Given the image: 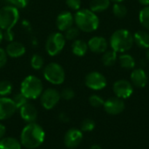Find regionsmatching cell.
<instances>
[{
    "label": "cell",
    "mask_w": 149,
    "mask_h": 149,
    "mask_svg": "<svg viewBox=\"0 0 149 149\" xmlns=\"http://www.w3.org/2000/svg\"><path fill=\"white\" fill-rule=\"evenodd\" d=\"M45 134L41 126L32 122L28 123L22 130L21 144L28 149H34L41 146L45 141Z\"/></svg>",
    "instance_id": "obj_1"
},
{
    "label": "cell",
    "mask_w": 149,
    "mask_h": 149,
    "mask_svg": "<svg viewBox=\"0 0 149 149\" xmlns=\"http://www.w3.org/2000/svg\"><path fill=\"white\" fill-rule=\"evenodd\" d=\"M19 19L18 9L13 5L3 6L0 9V28L3 31V38L13 41L14 36L11 31Z\"/></svg>",
    "instance_id": "obj_2"
},
{
    "label": "cell",
    "mask_w": 149,
    "mask_h": 149,
    "mask_svg": "<svg viewBox=\"0 0 149 149\" xmlns=\"http://www.w3.org/2000/svg\"><path fill=\"white\" fill-rule=\"evenodd\" d=\"M74 22L79 31L84 32H93L100 25L99 17L90 9L79 10L74 15Z\"/></svg>",
    "instance_id": "obj_3"
},
{
    "label": "cell",
    "mask_w": 149,
    "mask_h": 149,
    "mask_svg": "<svg viewBox=\"0 0 149 149\" xmlns=\"http://www.w3.org/2000/svg\"><path fill=\"white\" fill-rule=\"evenodd\" d=\"M109 44L111 49L116 52H127L133 47L134 44V35L128 30L119 29L112 34Z\"/></svg>",
    "instance_id": "obj_4"
},
{
    "label": "cell",
    "mask_w": 149,
    "mask_h": 149,
    "mask_svg": "<svg viewBox=\"0 0 149 149\" xmlns=\"http://www.w3.org/2000/svg\"><path fill=\"white\" fill-rule=\"evenodd\" d=\"M20 93L28 100H35L41 96L43 93L42 81L34 75H29L21 83Z\"/></svg>",
    "instance_id": "obj_5"
},
{
    "label": "cell",
    "mask_w": 149,
    "mask_h": 149,
    "mask_svg": "<svg viewBox=\"0 0 149 149\" xmlns=\"http://www.w3.org/2000/svg\"><path fill=\"white\" fill-rule=\"evenodd\" d=\"M45 79L52 85H61L65 79L64 68L58 63L52 62L44 68Z\"/></svg>",
    "instance_id": "obj_6"
},
{
    "label": "cell",
    "mask_w": 149,
    "mask_h": 149,
    "mask_svg": "<svg viewBox=\"0 0 149 149\" xmlns=\"http://www.w3.org/2000/svg\"><path fill=\"white\" fill-rule=\"evenodd\" d=\"M65 45V38L61 32H53L46 39L45 50L50 56L58 55Z\"/></svg>",
    "instance_id": "obj_7"
},
{
    "label": "cell",
    "mask_w": 149,
    "mask_h": 149,
    "mask_svg": "<svg viewBox=\"0 0 149 149\" xmlns=\"http://www.w3.org/2000/svg\"><path fill=\"white\" fill-rule=\"evenodd\" d=\"M85 84L92 90L100 91L107 86V79L99 72H91L86 76Z\"/></svg>",
    "instance_id": "obj_8"
},
{
    "label": "cell",
    "mask_w": 149,
    "mask_h": 149,
    "mask_svg": "<svg viewBox=\"0 0 149 149\" xmlns=\"http://www.w3.org/2000/svg\"><path fill=\"white\" fill-rule=\"evenodd\" d=\"M113 90L116 97L126 100L132 96L134 93V86L127 79H119L114 82Z\"/></svg>",
    "instance_id": "obj_9"
},
{
    "label": "cell",
    "mask_w": 149,
    "mask_h": 149,
    "mask_svg": "<svg viewBox=\"0 0 149 149\" xmlns=\"http://www.w3.org/2000/svg\"><path fill=\"white\" fill-rule=\"evenodd\" d=\"M60 93L53 88H48L41 94V104L46 110L52 109L60 100Z\"/></svg>",
    "instance_id": "obj_10"
},
{
    "label": "cell",
    "mask_w": 149,
    "mask_h": 149,
    "mask_svg": "<svg viewBox=\"0 0 149 149\" xmlns=\"http://www.w3.org/2000/svg\"><path fill=\"white\" fill-rule=\"evenodd\" d=\"M104 109L110 115H118L125 110V102L118 97H112L104 102Z\"/></svg>",
    "instance_id": "obj_11"
},
{
    "label": "cell",
    "mask_w": 149,
    "mask_h": 149,
    "mask_svg": "<svg viewBox=\"0 0 149 149\" xmlns=\"http://www.w3.org/2000/svg\"><path fill=\"white\" fill-rule=\"evenodd\" d=\"M83 141V133L77 128L69 129L64 137V143L66 148L70 149L76 148L80 145Z\"/></svg>",
    "instance_id": "obj_12"
},
{
    "label": "cell",
    "mask_w": 149,
    "mask_h": 149,
    "mask_svg": "<svg viewBox=\"0 0 149 149\" xmlns=\"http://www.w3.org/2000/svg\"><path fill=\"white\" fill-rule=\"evenodd\" d=\"M13 100L10 98L0 97V120L10 118L17 111Z\"/></svg>",
    "instance_id": "obj_13"
},
{
    "label": "cell",
    "mask_w": 149,
    "mask_h": 149,
    "mask_svg": "<svg viewBox=\"0 0 149 149\" xmlns=\"http://www.w3.org/2000/svg\"><path fill=\"white\" fill-rule=\"evenodd\" d=\"M88 49L94 53H103L108 49L107 40L100 36L93 37L87 42Z\"/></svg>",
    "instance_id": "obj_14"
},
{
    "label": "cell",
    "mask_w": 149,
    "mask_h": 149,
    "mask_svg": "<svg viewBox=\"0 0 149 149\" xmlns=\"http://www.w3.org/2000/svg\"><path fill=\"white\" fill-rule=\"evenodd\" d=\"M74 17L70 11H63L58 15L56 18V25L60 31H65L70 27L73 26Z\"/></svg>",
    "instance_id": "obj_15"
},
{
    "label": "cell",
    "mask_w": 149,
    "mask_h": 149,
    "mask_svg": "<svg viewBox=\"0 0 149 149\" xmlns=\"http://www.w3.org/2000/svg\"><path fill=\"white\" fill-rule=\"evenodd\" d=\"M148 81V75L142 68L134 69L131 73V83L138 88H143L147 86Z\"/></svg>",
    "instance_id": "obj_16"
},
{
    "label": "cell",
    "mask_w": 149,
    "mask_h": 149,
    "mask_svg": "<svg viewBox=\"0 0 149 149\" xmlns=\"http://www.w3.org/2000/svg\"><path fill=\"white\" fill-rule=\"evenodd\" d=\"M19 109H20L21 118L25 122H27V123L35 122V120H37V117H38V111L32 104L27 102L25 105H24Z\"/></svg>",
    "instance_id": "obj_17"
},
{
    "label": "cell",
    "mask_w": 149,
    "mask_h": 149,
    "mask_svg": "<svg viewBox=\"0 0 149 149\" xmlns=\"http://www.w3.org/2000/svg\"><path fill=\"white\" fill-rule=\"evenodd\" d=\"M6 53L10 58H20L25 53V47L17 41H10L6 46Z\"/></svg>",
    "instance_id": "obj_18"
},
{
    "label": "cell",
    "mask_w": 149,
    "mask_h": 149,
    "mask_svg": "<svg viewBox=\"0 0 149 149\" xmlns=\"http://www.w3.org/2000/svg\"><path fill=\"white\" fill-rule=\"evenodd\" d=\"M134 42L142 49L149 48V33L146 31H138L134 34Z\"/></svg>",
    "instance_id": "obj_19"
},
{
    "label": "cell",
    "mask_w": 149,
    "mask_h": 149,
    "mask_svg": "<svg viewBox=\"0 0 149 149\" xmlns=\"http://www.w3.org/2000/svg\"><path fill=\"white\" fill-rule=\"evenodd\" d=\"M88 50L87 43L81 39H76L72 45V52L75 56L83 57L86 55Z\"/></svg>",
    "instance_id": "obj_20"
},
{
    "label": "cell",
    "mask_w": 149,
    "mask_h": 149,
    "mask_svg": "<svg viewBox=\"0 0 149 149\" xmlns=\"http://www.w3.org/2000/svg\"><path fill=\"white\" fill-rule=\"evenodd\" d=\"M111 0H91L90 10L95 13L105 11L110 6Z\"/></svg>",
    "instance_id": "obj_21"
},
{
    "label": "cell",
    "mask_w": 149,
    "mask_h": 149,
    "mask_svg": "<svg viewBox=\"0 0 149 149\" xmlns=\"http://www.w3.org/2000/svg\"><path fill=\"white\" fill-rule=\"evenodd\" d=\"M118 59H119V62H120V66L123 69H126V70L134 69L136 63H135V60H134V57L131 56L130 54H127V53L121 54L119 57Z\"/></svg>",
    "instance_id": "obj_22"
},
{
    "label": "cell",
    "mask_w": 149,
    "mask_h": 149,
    "mask_svg": "<svg viewBox=\"0 0 149 149\" xmlns=\"http://www.w3.org/2000/svg\"><path fill=\"white\" fill-rule=\"evenodd\" d=\"M0 149H21V143L12 137H3L0 140Z\"/></svg>",
    "instance_id": "obj_23"
},
{
    "label": "cell",
    "mask_w": 149,
    "mask_h": 149,
    "mask_svg": "<svg viewBox=\"0 0 149 149\" xmlns=\"http://www.w3.org/2000/svg\"><path fill=\"white\" fill-rule=\"evenodd\" d=\"M118 57H117V52L115 51H113V49L111 50H107L105 52H103L101 60L104 65L106 66H112L115 64L116 60H117Z\"/></svg>",
    "instance_id": "obj_24"
},
{
    "label": "cell",
    "mask_w": 149,
    "mask_h": 149,
    "mask_svg": "<svg viewBox=\"0 0 149 149\" xmlns=\"http://www.w3.org/2000/svg\"><path fill=\"white\" fill-rule=\"evenodd\" d=\"M139 20L141 24L147 30H149V5L144 6L139 14Z\"/></svg>",
    "instance_id": "obj_25"
},
{
    "label": "cell",
    "mask_w": 149,
    "mask_h": 149,
    "mask_svg": "<svg viewBox=\"0 0 149 149\" xmlns=\"http://www.w3.org/2000/svg\"><path fill=\"white\" fill-rule=\"evenodd\" d=\"M113 13L119 18H123L127 14V8L122 3H115L113 6Z\"/></svg>",
    "instance_id": "obj_26"
},
{
    "label": "cell",
    "mask_w": 149,
    "mask_h": 149,
    "mask_svg": "<svg viewBox=\"0 0 149 149\" xmlns=\"http://www.w3.org/2000/svg\"><path fill=\"white\" fill-rule=\"evenodd\" d=\"M12 92V85L8 80L0 81V97H6Z\"/></svg>",
    "instance_id": "obj_27"
},
{
    "label": "cell",
    "mask_w": 149,
    "mask_h": 149,
    "mask_svg": "<svg viewBox=\"0 0 149 149\" xmlns=\"http://www.w3.org/2000/svg\"><path fill=\"white\" fill-rule=\"evenodd\" d=\"M31 65L34 70H40L44 65V58L39 54L32 55L31 58Z\"/></svg>",
    "instance_id": "obj_28"
},
{
    "label": "cell",
    "mask_w": 149,
    "mask_h": 149,
    "mask_svg": "<svg viewBox=\"0 0 149 149\" xmlns=\"http://www.w3.org/2000/svg\"><path fill=\"white\" fill-rule=\"evenodd\" d=\"M79 35V29L77 26H72L65 31V38L67 40H76Z\"/></svg>",
    "instance_id": "obj_29"
},
{
    "label": "cell",
    "mask_w": 149,
    "mask_h": 149,
    "mask_svg": "<svg viewBox=\"0 0 149 149\" xmlns=\"http://www.w3.org/2000/svg\"><path fill=\"white\" fill-rule=\"evenodd\" d=\"M11 100H13L15 106H16L17 108L18 109V108L22 107L24 105H25V104L27 103V100H28V99H27L24 94H22L21 93H16V94L13 96V98H12Z\"/></svg>",
    "instance_id": "obj_30"
},
{
    "label": "cell",
    "mask_w": 149,
    "mask_h": 149,
    "mask_svg": "<svg viewBox=\"0 0 149 149\" xmlns=\"http://www.w3.org/2000/svg\"><path fill=\"white\" fill-rule=\"evenodd\" d=\"M95 122L92 119H86L82 121L80 128L82 132H92L95 128Z\"/></svg>",
    "instance_id": "obj_31"
},
{
    "label": "cell",
    "mask_w": 149,
    "mask_h": 149,
    "mask_svg": "<svg viewBox=\"0 0 149 149\" xmlns=\"http://www.w3.org/2000/svg\"><path fill=\"white\" fill-rule=\"evenodd\" d=\"M104 102L105 100H103V98L97 94H93L89 97V103L93 107H100L104 105Z\"/></svg>",
    "instance_id": "obj_32"
},
{
    "label": "cell",
    "mask_w": 149,
    "mask_h": 149,
    "mask_svg": "<svg viewBox=\"0 0 149 149\" xmlns=\"http://www.w3.org/2000/svg\"><path fill=\"white\" fill-rule=\"evenodd\" d=\"M75 96V93L74 91L70 88V87H66V88H64L62 90V92L60 93V97L65 100H72Z\"/></svg>",
    "instance_id": "obj_33"
},
{
    "label": "cell",
    "mask_w": 149,
    "mask_h": 149,
    "mask_svg": "<svg viewBox=\"0 0 149 149\" xmlns=\"http://www.w3.org/2000/svg\"><path fill=\"white\" fill-rule=\"evenodd\" d=\"M65 3L70 9L74 10H80L81 0H65Z\"/></svg>",
    "instance_id": "obj_34"
},
{
    "label": "cell",
    "mask_w": 149,
    "mask_h": 149,
    "mask_svg": "<svg viewBox=\"0 0 149 149\" xmlns=\"http://www.w3.org/2000/svg\"><path fill=\"white\" fill-rule=\"evenodd\" d=\"M8 1L11 3V5L17 7V9L25 8L29 3V0H8Z\"/></svg>",
    "instance_id": "obj_35"
},
{
    "label": "cell",
    "mask_w": 149,
    "mask_h": 149,
    "mask_svg": "<svg viewBox=\"0 0 149 149\" xmlns=\"http://www.w3.org/2000/svg\"><path fill=\"white\" fill-rule=\"evenodd\" d=\"M7 53L6 51L0 47V68L3 67L7 63Z\"/></svg>",
    "instance_id": "obj_36"
},
{
    "label": "cell",
    "mask_w": 149,
    "mask_h": 149,
    "mask_svg": "<svg viewBox=\"0 0 149 149\" xmlns=\"http://www.w3.org/2000/svg\"><path fill=\"white\" fill-rule=\"evenodd\" d=\"M58 120L61 121V122H64V123H66V122H68L69 121V117L67 116V114H65V113H59V115H58Z\"/></svg>",
    "instance_id": "obj_37"
},
{
    "label": "cell",
    "mask_w": 149,
    "mask_h": 149,
    "mask_svg": "<svg viewBox=\"0 0 149 149\" xmlns=\"http://www.w3.org/2000/svg\"><path fill=\"white\" fill-rule=\"evenodd\" d=\"M5 133H6V128H5V127H4L3 124L0 123V140L3 139V138L4 137Z\"/></svg>",
    "instance_id": "obj_38"
},
{
    "label": "cell",
    "mask_w": 149,
    "mask_h": 149,
    "mask_svg": "<svg viewBox=\"0 0 149 149\" xmlns=\"http://www.w3.org/2000/svg\"><path fill=\"white\" fill-rule=\"evenodd\" d=\"M138 2L143 6H148L149 5V0H138Z\"/></svg>",
    "instance_id": "obj_39"
},
{
    "label": "cell",
    "mask_w": 149,
    "mask_h": 149,
    "mask_svg": "<svg viewBox=\"0 0 149 149\" xmlns=\"http://www.w3.org/2000/svg\"><path fill=\"white\" fill-rule=\"evenodd\" d=\"M89 149H102V148L100 146V145H97V144H95V145H93L91 148Z\"/></svg>",
    "instance_id": "obj_40"
},
{
    "label": "cell",
    "mask_w": 149,
    "mask_h": 149,
    "mask_svg": "<svg viewBox=\"0 0 149 149\" xmlns=\"http://www.w3.org/2000/svg\"><path fill=\"white\" fill-rule=\"evenodd\" d=\"M3 39V30L0 28V43L2 42Z\"/></svg>",
    "instance_id": "obj_41"
},
{
    "label": "cell",
    "mask_w": 149,
    "mask_h": 149,
    "mask_svg": "<svg viewBox=\"0 0 149 149\" xmlns=\"http://www.w3.org/2000/svg\"><path fill=\"white\" fill-rule=\"evenodd\" d=\"M146 58L149 61V48L147 49V52H146Z\"/></svg>",
    "instance_id": "obj_42"
},
{
    "label": "cell",
    "mask_w": 149,
    "mask_h": 149,
    "mask_svg": "<svg viewBox=\"0 0 149 149\" xmlns=\"http://www.w3.org/2000/svg\"><path fill=\"white\" fill-rule=\"evenodd\" d=\"M111 1H113V2H114V3H122L124 0H111Z\"/></svg>",
    "instance_id": "obj_43"
},
{
    "label": "cell",
    "mask_w": 149,
    "mask_h": 149,
    "mask_svg": "<svg viewBox=\"0 0 149 149\" xmlns=\"http://www.w3.org/2000/svg\"><path fill=\"white\" fill-rule=\"evenodd\" d=\"M7 1H8V0H7Z\"/></svg>",
    "instance_id": "obj_44"
}]
</instances>
